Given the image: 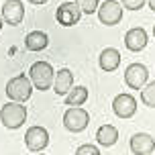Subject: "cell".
I'll return each mask as SVG.
<instances>
[{
  "label": "cell",
  "instance_id": "6da1fadb",
  "mask_svg": "<svg viewBox=\"0 0 155 155\" xmlns=\"http://www.w3.org/2000/svg\"><path fill=\"white\" fill-rule=\"evenodd\" d=\"M29 78H31L33 86H35L37 90L45 92V90H49V88L53 86L55 70L49 61H35L31 65V70H29Z\"/></svg>",
  "mask_w": 155,
  "mask_h": 155
},
{
  "label": "cell",
  "instance_id": "7a4b0ae2",
  "mask_svg": "<svg viewBox=\"0 0 155 155\" xmlns=\"http://www.w3.org/2000/svg\"><path fill=\"white\" fill-rule=\"evenodd\" d=\"M0 120L10 131L21 129L25 124V120H27V106H23L21 102H15V100L6 102L2 106V110H0Z\"/></svg>",
  "mask_w": 155,
  "mask_h": 155
},
{
  "label": "cell",
  "instance_id": "3957f363",
  "mask_svg": "<svg viewBox=\"0 0 155 155\" xmlns=\"http://www.w3.org/2000/svg\"><path fill=\"white\" fill-rule=\"evenodd\" d=\"M33 94V82L29 76L18 74V76L10 78L6 84V96L15 102H27Z\"/></svg>",
  "mask_w": 155,
  "mask_h": 155
},
{
  "label": "cell",
  "instance_id": "277c9868",
  "mask_svg": "<svg viewBox=\"0 0 155 155\" xmlns=\"http://www.w3.org/2000/svg\"><path fill=\"white\" fill-rule=\"evenodd\" d=\"M90 123V112L82 106H70L63 114V127L70 133H82Z\"/></svg>",
  "mask_w": 155,
  "mask_h": 155
},
{
  "label": "cell",
  "instance_id": "5b68a950",
  "mask_svg": "<svg viewBox=\"0 0 155 155\" xmlns=\"http://www.w3.org/2000/svg\"><path fill=\"white\" fill-rule=\"evenodd\" d=\"M96 12H98V21L106 27H114L123 21V4L116 0H104Z\"/></svg>",
  "mask_w": 155,
  "mask_h": 155
},
{
  "label": "cell",
  "instance_id": "8992f818",
  "mask_svg": "<svg viewBox=\"0 0 155 155\" xmlns=\"http://www.w3.org/2000/svg\"><path fill=\"white\" fill-rule=\"evenodd\" d=\"M25 145H27V149L33 151V153L43 151V149L49 145V133H47V129L45 127H39V124L27 129V133H25Z\"/></svg>",
  "mask_w": 155,
  "mask_h": 155
},
{
  "label": "cell",
  "instance_id": "52a82bcc",
  "mask_svg": "<svg viewBox=\"0 0 155 155\" xmlns=\"http://www.w3.org/2000/svg\"><path fill=\"white\" fill-rule=\"evenodd\" d=\"M55 18H57V23L61 25V27H74V25L80 23L82 10H80V6H78L74 0H68V2H63V4L57 6Z\"/></svg>",
  "mask_w": 155,
  "mask_h": 155
},
{
  "label": "cell",
  "instance_id": "ba28073f",
  "mask_svg": "<svg viewBox=\"0 0 155 155\" xmlns=\"http://www.w3.org/2000/svg\"><path fill=\"white\" fill-rule=\"evenodd\" d=\"M147 80H149V71L143 63H131L124 70V84L131 90H141L147 84Z\"/></svg>",
  "mask_w": 155,
  "mask_h": 155
},
{
  "label": "cell",
  "instance_id": "9c48e42d",
  "mask_svg": "<svg viewBox=\"0 0 155 155\" xmlns=\"http://www.w3.org/2000/svg\"><path fill=\"white\" fill-rule=\"evenodd\" d=\"M2 18L10 27H16L25 21V4L23 0H6L2 4Z\"/></svg>",
  "mask_w": 155,
  "mask_h": 155
},
{
  "label": "cell",
  "instance_id": "30bf717a",
  "mask_svg": "<svg viewBox=\"0 0 155 155\" xmlns=\"http://www.w3.org/2000/svg\"><path fill=\"white\" fill-rule=\"evenodd\" d=\"M112 110L118 118H131L137 112V100L131 94H118L112 100Z\"/></svg>",
  "mask_w": 155,
  "mask_h": 155
},
{
  "label": "cell",
  "instance_id": "8fae6325",
  "mask_svg": "<svg viewBox=\"0 0 155 155\" xmlns=\"http://www.w3.org/2000/svg\"><path fill=\"white\" fill-rule=\"evenodd\" d=\"M131 151L135 155H151L155 151V139L147 133H135L131 137Z\"/></svg>",
  "mask_w": 155,
  "mask_h": 155
},
{
  "label": "cell",
  "instance_id": "7c38bea8",
  "mask_svg": "<svg viewBox=\"0 0 155 155\" xmlns=\"http://www.w3.org/2000/svg\"><path fill=\"white\" fill-rule=\"evenodd\" d=\"M124 47L129 51H135V53L143 51L147 47V31L141 29V27H135L131 31H127V35H124Z\"/></svg>",
  "mask_w": 155,
  "mask_h": 155
},
{
  "label": "cell",
  "instance_id": "4fadbf2b",
  "mask_svg": "<svg viewBox=\"0 0 155 155\" xmlns=\"http://www.w3.org/2000/svg\"><path fill=\"white\" fill-rule=\"evenodd\" d=\"M71 88H74V74H71V70H68V68L57 70L55 80H53V92L57 96H65Z\"/></svg>",
  "mask_w": 155,
  "mask_h": 155
},
{
  "label": "cell",
  "instance_id": "5bb4252c",
  "mask_svg": "<svg viewBox=\"0 0 155 155\" xmlns=\"http://www.w3.org/2000/svg\"><path fill=\"white\" fill-rule=\"evenodd\" d=\"M98 63H100V70L114 71L116 68L120 65V53H118V49H114V47H106V49L100 53V57H98Z\"/></svg>",
  "mask_w": 155,
  "mask_h": 155
},
{
  "label": "cell",
  "instance_id": "9a60e30c",
  "mask_svg": "<svg viewBox=\"0 0 155 155\" xmlns=\"http://www.w3.org/2000/svg\"><path fill=\"white\" fill-rule=\"evenodd\" d=\"M96 141L102 147H112L118 141V129L114 124H102L100 129L96 131Z\"/></svg>",
  "mask_w": 155,
  "mask_h": 155
},
{
  "label": "cell",
  "instance_id": "2e32d148",
  "mask_svg": "<svg viewBox=\"0 0 155 155\" xmlns=\"http://www.w3.org/2000/svg\"><path fill=\"white\" fill-rule=\"evenodd\" d=\"M47 45H49V37L43 31H31L25 37V47L29 51H43L47 49Z\"/></svg>",
  "mask_w": 155,
  "mask_h": 155
},
{
  "label": "cell",
  "instance_id": "e0dca14e",
  "mask_svg": "<svg viewBox=\"0 0 155 155\" xmlns=\"http://www.w3.org/2000/svg\"><path fill=\"white\" fill-rule=\"evenodd\" d=\"M88 88L86 86H76V88H71L70 92L65 94V104L68 106H82L86 100H88Z\"/></svg>",
  "mask_w": 155,
  "mask_h": 155
},
{
  "label": "cell",
  "instance_id": "ac0fdd59",
  "mask_svg": "<svg viewBox=\"0 0 155 155\" xmlns=\"http://www.w3.org/2000/svg\"><path fill=\"white\" fill-rule=\"evenodd\" d=\"M141 102L149 108H155V82H149L141 88Z\"/></svg>",
  "mask_w": 155,
  "mask_h": 155
},
{
  "label": "cell",
  "instance_id": "d6986e66",
  "mask_svg": "<svg viewBox=\"0 0 155 155\" xmlns=\"http://www.w3.org/2000/svg\"><path fill=\"white\" fill-rule=\"evenodd\" d=\"M80 10H82V15H94L98 6H100V0H74Z\"/></svg>",
  "mask_w": 155,
  "mask_h": 155
},
{
  "label": "cell",
  "instance_id": "ffe728a7",
  "mask_svg": "<svg viewBox=\"0 0 155 155\" xmlns=\"http://www.w3.org/2000/svg\"><path fill=\"white\" fill-rule=\"evenodd\" d=\"M76 155H100V149L96 147V145L86 143V145H80V147L76 149Z\"/></svg>",
  "mask_w": 155,
  "mask_h": 155
},
{
  "label": "cell",
  "instance_id": "44dd1931",
  "mask_svg": "<svg viewBox=\"0 0 155 155\" xmlns=\"http://www.w3.org/2000/svg\"><path fill=\"white\" fill-rule=\"evenodd\" d=\"M145 2L147 0H120L123 8H127V10H141Z\"/></svg>",
  "mask_w": 155,
  "mask_h": 155
},
{
  "label": "cell",
  "instance_id": "7402d4cb",
  "mask_svg": "<svg viewBox=\"0 0 155 155\" xmlns=\"http://www.w3.org/2000/svg\"><path fill=\"white\" fill-rule=\"evenodd\" d=\"M31 4H45V2H49V0H29Z\"/></svg>",
  "mask_w": 155,
  "mask_h": 155
},
{
  "label": "cell",
  "instance_id": "603a6c76",
  "mask_svg": "<svg viewBox=\"0 0 155 155\" xmlns=\"http://www.w3.org/2000/svg\"><path fill=\"white\" fill-rule=\"evenodd\" d=\"M147 2H149V8H151V10L155 12V0H147Z\"/></svg>",
  "mask_w": 155,
  "mask_h": 155
},
{
  "label": "cell",
  "instance_id": "cb8c5ba5",
  "mask_svg": "<svg viewBox=\"0 0 155 155\" xmlns=\"http://www.w3.org/2000/svg\"><path fill=\"white\" fill-rule=\"evenodd\" d=\"M2 25H4V18H2V15H0V31H2Z\"/></svg>",
  "mask_w": 155,
  "mask_h": 155
},
{
  "label": "cell",
  "instance_id": "d4e9b609",
  "mask_svg": "<svg viewBox=\"0 0 155 155\" xmlns=\"http://www.w3.org/2000/svg\"><path fill=\"white\" fill-rule=\"evenodd\" d=\"M153 37H155V25H153Z\"/></svg>",
  "mask_w": 155,
  "mask_h": 155
}]
</instances>
